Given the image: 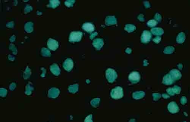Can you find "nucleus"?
<instances>
[{"label": "nucleus", "mask_w": 190, "mask_h": 122, "mask_svg": "<svg viewBox=\"0 0 190 122\" xmlns=\"http://www.w3.org/2000/svg\"><path fill=\"white\" fill-rule=\"evenodd\" d=\"M135 29V26L133 24H127L125 26V30L129 32H132Z\"/></svg>", "instance_id": "ddd939ff"}, {"label": "nucleus", "mask_w": 190, "mask_h": 122, "mask_svg": "<svg viewBox=\"0 0 190 122\" xmlns=\"http://www.w3.org/2000/svg\"><path fill=\"white\" fill-rule=\"evenodd\" d=\"M52 66H53V68H51H51V71L52 73H53V74H55V75H59L60 74V70L58 67L56 68L57 65H52Z\"/></svg>", "instance_id": "f8f14e48"}, {"label": "nucleus", "mask_w": 190, "mask_h": 122, "mask_svg": "<svg viewBox=\"0 0 190 122\" xmlns=\"http://www.w3.org/2000/svg\"><path fill=\"white\" fill-rule=\"evenodd\" d=\"M47 45L48 48L53 51L56 50L59 47L58 42L57 41L51 38H50L48 39Z\"/></svg>", "instance_id": "39448f33"}, {"label": "nucleus", "mask_w": 190, "mask_h": 122, "mask_svg": "<svg viewBox=\"0 0 190 122\" xmlns=\"http://www.w3.org/2000/svg\"><path fill=\"white\" fill-rule=\"evenodd\" d=\"M73 61L70 58H67L63 64V68L68 71H70L73 69Z\"/></svg>", "instance_id": "423d86ee"}, {"label": "nucleus", "mask_w": 190, "mask_h": 122, "mask_svg": "<svg viewBox=\"0 0 190 122\" xmlns=\"http://www.w3.org/2000/svg\"><path fill=\"white\" fill-rule=\"evenodd\" d=\"M116 21L115 17L108 16L106 19V24L107 25L116 24Z\"/></svg>", "instance_id": "9b49d317"}, {"label": "nucleus", "mask_w": 190, "mask_h": 122, "mask_svg": "<svg viewBox=\"0 0 190 122\" xmlns=\"http://www.w3.org/2000/svg\"><path fill=\"white\" fill-rule=\"evenodd\" d=\"M82 28L85 31L88 33H91L94 31L95 26L93 24L90 22H86L83 24Z\"/></svg>", "instance_id": "1a4fd4ad"}, {"label": "nucleus", "mask_w": 190, "mask_h": 122, "mask_svg": "<svg viewBox=\"0 0 190 122\" xmlns=\"http://www.w3.org/2000/svg\"><path fill=\"white\" fill-rule=\"evenodd\" d=\"M151 38V35L150 31L145 30L143 31L141 36V41L142 43H146L150 41Z\"/></svg>", "instance_id": "0eeeda50"}, {"label": "nucleus", "mask_w": 190, "mask_h": 122, "mask_svg": "<svg viewBox=\"0 0 190 122\" xmlns=\"http://www.w3.org/2000/svg\"><path fill=\"white\" fill-rule=\"evenodd\" d=\"M82 33L80 31H72L70 34L69 41L70 42H79L81 40Z\"/></svg>", "instance_id": "7ed1b4c3"}, {"label": "nucleus", "mask_w": 190, "mask_h": 122, "mask_svg": "<svg viewBox=\"0 0 190 122\" xmlns=\"http://www.w3.org/2000/svg\"><path fill=\"white\" fill-rule=\"evenodd\" d=\"M123 89L120 87H117L112 90L110 92L111 96L113 99H118L123 96Z\"/></svg>", "instance_id": "f257e3e1"}, {"label": "nucleus", "mask_w": 190, "mask_h": 122, "mask_svg": "<svg viewBox=\"0 0 190 122\" xmlns=\"http://www.w3.org/2000/svg\"><path fill=\"white\" fill-rule=\"evenodd\" d=\"M93 45L98 50H99L104 45L103 40L100 38L95 39L93 42Z\"/></svg>", "instance_id": "9d476101"}, {"label": "nucleus", "mask_w": 190, "mask_h": 122, "mask_svg": "<svg viewBox=\"0 0 190 122\" xmlns=\"http://www.w3.org/2000/svg\"><path fill=\"white\" fill-rule=\"evenodd\" d=\"M98 33L97 32H95L94 33H92V34L90 36V39H92L94 38L95 36H97Z\"/></svg>", "instance_id": "2eb2a0df"}, {"label": "nucleus", "mask_w": 190, "mask_h": 122, "mask_svg": "<svg viewBox=\"0 0 190 122\" xmlns=\"http://www.w3.org/2000/svg\"><path fill=\"white\" fill-rule=\"evenodd\" d=\"M129 79L132 83H136L139 82L141 75L137 72L134 71L131 73L129 76Z\"/></svg>", "instance_id": "20e7f679"}, {"label": "nucleus", "mask_w": 190, "mask_h": 122, "mask_svg": "<svg viewBox=\"0 0 190 122\" xmlns=\"http://www.w3.org/2000/svg\"><path fill=\"white\" fill-rule=\"evenodd\" d=\"M168 109L169 111L172 113H177L179 110L178 106L174 102H172L168 104Z\"/></svg>", "instance_id": "6e6552de"}, {"label": "nucleus", "mask_w": 190, "mask_h": 122, "mask_svg": "<svg viewBox=\"0 0 190 122\" xmlns=\"http://www.w3.org/2000/svg\"><path fill=\"white\" fill-rule=\"evenodd\" d=\"M106 78L109 83H113L117 78V74L114 70L108 68L106 71Z\"/></svg>", "instance_id": "f03ea898"}, {"label": "nucleus", "mask_w": 190, "mask_h": 122, "mask_svg": "<svg viewBox=\"0 0 190 122\" xmlns=\"http://www.w3.org/2000/svg\"><path fill=\"white\" fill-rule=\"evenodd\" d=\"M49 93H50V94H48L49 95H50V96L53 94V93L54 94V95H55V98H56L59 95V91L58 89H55V88H52L49 91Z\"/></svg>", "instance_id": "4468645a"}]
</instances>
